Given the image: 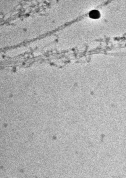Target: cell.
Returning <instances> with one entry per match:
<instances>
[{
	"label": "cell",
	"instance_id": "obj_1",
	"mask_svg": "<svg viewBox=\"0 0 126 178\" xmlns=\"http://www.w3.org/2000/svg\"><path fill=\"white\" fill-rule=\"evenodd\" d=\"M89 16L91 18L96 19L100 18V14L98 10H93L90 11L89 13Z\"/></svg>",
	"mask_w": 126,
	"mask_h": 178
}]
</instances>
